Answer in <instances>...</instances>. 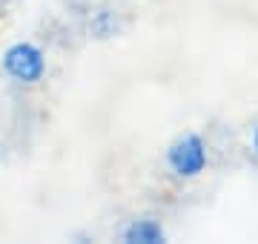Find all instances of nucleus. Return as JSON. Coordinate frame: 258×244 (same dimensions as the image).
Here are the masks:
<instances>
[{"label":"nucleus","mask_w":258,"mask_h":244,"mask_svg":"<svg viewBox=\"0 0 258 244\" xmlns=\"http://www.w3.org/2000/svg\"><path fill=\"white\" fill-rule=\"evenodd\" d=\"M0 66H3V72H6L12 81L35 86V84L43 81V75H46V55H43L40 46H35V43L18 40V43H12V46L3 52Z\"/></svg>","instance_id":"nucleus-1"},{"label":"nucleus","mask_w":258,"mask_h":244,"mask_svg":"<svg viewBox=\"0 0 258 244\" xmlns=\"http://www.w3.org/2000/svg\"><path fill=\"white\" fill-rule=\"evenodd\" d=\"M207 144H204L201 135H195V132H186L181 138L169 144V150H166V164L169 169L175 172L178 178H195V175H201L204 169H207Z\"/></svg>","instance_id":"nucleus-2"},{"label":"nucleus","mask_w":258,"mask_h":244,"mask_svg":"<svg viewBox=\"0 0 258 244\" xmlns=\"http://www.w3.org/2000/svg\"><path fill=\"white\" fill-rule=\"evenodd\" d=\"M123 241L126 244H164L166 233H164V227H161V221L144 216V218H132L126 224Z\"/></svg>","instance_id":"nucleus-3"},{"label":"nucleus","mask_w":258,"mask_h":244,"mask_svg":"<svg viewBox=\"0 0 258 244\" xmlns=\"http://www.w3.org/2000/svg\"><path fill=\"white\" fill-rule=\"evenodd\" d=\"M252 150H255V155H258V127H255V132H252Z\"/></svg>","instance_id":"nucleus-4"}]
</instances>
